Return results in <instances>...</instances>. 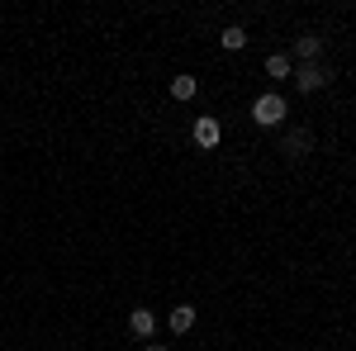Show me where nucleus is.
I'll list each match as a JSON object with an SVG mask.
<instances>
[{
  "mask_svg": "<svg viewBox=\"0 0 356 351\" xmlns=\"http://www.w3.org/2000/svg\"><path fill=\"white\" fill-rule=\"evenodd\" d=\"M295 85H300L304 95H309V90H323V85H328V72H323L318 62H300V72H295Z\"/></svg>",
  "mask_w": 356,
  "mask_h": 351,
  "instance_id": "obj_2",
  "label": "nucleus"
},
{
  "mask_svg": "<svg viewBox=\"0 0 356 351\" xmlns=\"http://www.w3.org/2000/svg\"><path fill=\"white\" fill-rule=\"evenodd\" d=\"M219 43L228 48V53H243V48H247V33H243L238 24H228V28H223V38H219Z\"/></svg>",
  "mask_w": 356,
  "mask_h": 351,
  "instance_id": "obj_9",
  "label": "nucleus"
},
{
  "mask_svg": "<svg viewBox=\"0 0 356 351\" xmlns=\"http://www.w3.org/2000/svg\"><path fill=\"white\" fill-rule=\"evenodd\" d=\"M147 351H166V347H147Z\"/></svg>",
  "mask_w": 356,
  "mask_h": 351,
  "instance_id": "obj_11",
  "label": "nucleus"
},
{
  "mask_svg": "<svg viewBox=\"0 0 356 351\" xmlns=\"http://www.w3.org/2000/svg\"><path fill=\"white\" fill-rule=\"evenodd\" d=\"M129 327H134L138 337H152V327H157L152 309H134V313H129Z\"/></svg>",
  "mask_w": 356,
  "mask_h": 351,
  "instance_id": "obj_6",
  "label": "nucleus"
},
{
  "mask_svg": "<svg viewBox=\"0 0 356 351\" xmlns=\"http://www.w3.org/2000/svg\"><path fill=\"white\" fill-rule=\"evenodd\" d=\"M318 53H323V38H318V33H300V38H295V57H300V62H318Z\"/></svg>",
  "mask_w": 356,
  "mask_h": 351,
  "instance_id": "obj_4",
  "label": "nucleus"
},
{
  "mask_svg": "<svg viewBox=\"0 0 356 351\" xmlns=\"http://www.w3.org/2000/svg\"><path fill=\"white\" fill-rule=\"evenodd\" d=\"M195 327V309L191 304H176V309H171V332H191Z\"/></svg>",
  "mask_w": 356,
  "mask_h": 351,
  "instance_id": "obj_7",
  "label": "nucleus"
},
{
  "mask_svg": "<svg viewBox=\"0 0 356 351\" xmlns=\"http://www.w3.org/2000/svg\"><path fill=\"white\" fill-rule=\"evenodd\" d=\"M195 90H200L195 76H176V81H171V95H176V100H195Z\"/></svg>",
  "mask_w": 356,
  "mask_h": 351,
  "instance_id": "obj_10",
  "label": "nucleus"
},
{
  "mask_svg": "<svg viewBox=\"0 0 356 351\" xmlns=\"http://www.w3.org/2000/svg\"><path fill=\"white\" fill-rule=\"evenodd\" d=\"M309 147H314V133L309 129H290V133L280 138V152L285 157H309Z\"/></svg>",
  "mask_w": 356,
  "mask_h": 351,
  "instance_id": "obj_3",
  "label": "nucleus"
},
{
  "mask_svg": "<svg viewBox=\"0 0 356 351\" xmlns=\"http://www.w3.org/2000/svg\"><path fill=\"white\" fill-rule=\"evenodd\" d=\"M266 72H271L275 81H285V76H295V67H290V57H285V53H271V57H266Z\"/></svg>",
  "mask_w": 356,
  "mask_h": 351,
  "instance_id": "obj_8",
  "label": "nucleus"
},
{
  "mask_svg": "<svg viewBox=\"0 0 356 351\" xmlns=\"http://www.w3.org/2000/svg\"><path fill=\"white\" fill-rule=\"evenodd\" d=\"M252 119H257V124H261V129H280V124H285V100H280V95H257V100H252Z\"/></svg>",
  "mask_w": 356,
  "mask_h": 351,
  "instance_id": "obj_1",
  "label": "nucleus"
},
{
  "mask_svg": "<svg viewBox=\"0 0 356 351\" xmlns=\"http://www.w3.org/2000/svg\"><path fill=\"white\" fill-rule=\"evenodd\" d=\"M195 142L200 147H219V119H195Z\"/></svg>",
  "mask_w": 356,
  "mask_h": 351,
  "instance_id": "obj_5",
  "label": "nucleus"
}]
</instances>
